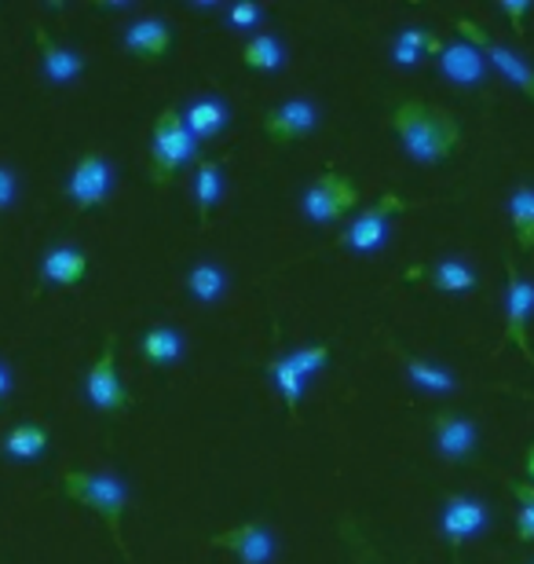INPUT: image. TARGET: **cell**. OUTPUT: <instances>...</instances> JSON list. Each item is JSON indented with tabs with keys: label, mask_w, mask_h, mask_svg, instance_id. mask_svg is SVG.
<instances>
[{
	"label": "cell",
	"mask_w": 534,
	"mask_h": 564,
	"mask_svg": "<svg viewBox=\"0 0 534 564\" xmlns=\"http://www.w3.org/2000/svg\"><path fill=\"white\" fill-rule=\"evenodd\" d=\"M286 359L293 367H297V375L304 381H312V378H319L326 364H329V348L326 345H301V348H290Z\"/></svg>",
	"instance_id": "cell-29"
},
{
	"label": "cell",
	"mask_w": 534,
	"mask_h": 564,
	"mask_svg": "<svg viewBox=\"0 0 534 564\" xmlns=\"http://www.w3.org/2000/svg\"><path fill=\"white\" fill-rule=\"evenodd\" d=\"M227 286H231V275L216 261H198L187 272V293H190V301H198V304H220Z\"/></svg>",
	"instance_id": "cell-24"
},
{
	"label": "cell",
	"mask_w": 534,
	"mask_h": 564,
	"mask_svg": "<svg viewBox=\"0 0 534 564\" xmlns=\"http://www.w3.org/2000/svg\"><path fill=\"white\" fill-rule=\"evenodd\" d=\"M323 121V110L312 104V99H286V104L271 107L268 118H264V132L275 143H293V140H304L319 129Z\"/></svg>",
	"instance_id": "cell-12"
},
{
	"label": "cell",
	"mask_w": 534,
	"mask_h": 564,
	"mask_svg": "<svg viewBox=\"0 0 534 564\" xmlns=\"http://www.w3.org/2000/svg\"><path fill=\"white\" fill-rule=\"evenodd\" d=\"M63 491H66V499H74L77 506H88V510H96L103 517L118 554L124 561H132L129 543H124V535H121L124 510H129V484H124L118 473H107V469H66Z\"/></svg>",
	"instance_id": "cell-2"
},
{
	"label": "cell",
	"mask_w": 534,
	"mask_h": 564,
	"mask_svg": "<svg viewBox=\"0 0 534 564\" xmlns=\"http://www.w3.org/2000/svg\"><path fill=\"white\" fill-rule=\"evenodd\" d=\"M179 115H184L187 129L195 132L198 143L216 140L227 126H231V107H227L220 96H198V99H190V104L179 110Z\"/></svg>",
	"instance_id": "cell-16"
},
{
	"label": "cell",
	"mask_w": 534,
	"mask_h": 564,
	"mask_svg": "<svg viewBox=\"0 0 534 564\" xmlns=\"http://www.w3.org/2000/svg\"><path fill=\"white\" fill-rule=\"evenodd\" d=\"M88 275V253H81L77 246H52L41 257V279L48 286H77Z\"/></svg>",
	"instance_id": "cell-17"
},
{
	"label": "cell",
	"mask_w": 534,
	"mask_h": 564,
	"mask_svg": "<svg viewBox=\"0 0 534 564\" xmlns=\"http://www.w3.org/2000/svg\"><path fill=\"white\" fill-rule=\"evenodd\" d=\"M432 286L439 293H450V297H461V293H472L480 286V275L465 257H439L432 264Z\"/></svg>",
	"instance_id": "cell-25"
},
{
	"label": "cell",
	"mask_w": 534,
	"mask_h": 564,
	"mask_svg": "<svg viewBox=\"0 0 534 564\" xmlns=\"http://www.w3.org/2000/svg\"><path fill=\"white\" fill-rule=\"evenodd\" d=\"M140 352L151 367H176L187 352V341L176 326L154 323V326H146L140 337Z\"/></svg>",
	"instance_id": "cell-18"
},
{
	"label": "cell",
	"mask_w": 534,
	"mask_h": 564,
	"mask_svg": "<svg viewBox=\"0 0 534 564\" xmlns=\"http://www.w3.org/2000/svg\"><path fill=\"white\" fill-rule=\"evenodd\" d=\"M48 444H52L48 429L37 422H22L4 433V440H0V455L11 462H37L44 451H48Z\"/></svg>",
	"instance_id": "cell-23"
},
{
	"label": "cell",
	"mask_w": 534,
	"mask_h": 564,
	"mask_svg": "<svg viewBox=\"0 0 534 564\" xmlns=\"http://www.w3.org/2000/svg\"><path fill=\"white\" fill-rule=\"evenodd\" d=\"M527 477L534 480V444H531V451H527Z\"/></svg>",
	"instance_id": "cell-35"
},
{
	"label": "cell",
	"mask_w": 534,
	"mask_h": 564,
	"mask_svg": "<svg viewBox=\"0 0 534 564\" xmlns=\"http://www.w3.org/2000/svg\"><path fill=\"white\" fill-rule=\"evenodd\" d=\"M392 129L400 137L403 151L417 165H439L461 147V126L450 110L432 107L425 99H406L395 107Z\"/></svg>",
	"instance_id": "cell-1"
},
{
	"label": "cell",
	"mask_w": 534,
	"mask_h": 564,
	"mask_svg": "<svg viewBox=\"0 0 534 564\" xmlns=\"http://www.w3.org/2000/svg\"><path fill=\"white\" fill-rule=\"evenodd\" d=\"M190 195H195L198 220L209 224L216 202L224 198V165L216 162V158H201V162H195V173H190Z\"/></svg>",
	"instance_id": "cell-21"
},
{
	"label": "cell",
	"mask_w": 534,
	"mask_h": 564,
	"mask_svg": "<svg viewBox=\"0 0 534 564\" xmlns=\"http://www.w3.org/2000/svg\"><path fill=\"white\" fill-rule=\"evenodd\" d=\"M454 26H458L461 41H469L472 48H480V52H483L487 66H494V70L502 74L509 85L520 88V93H524V96L531 99V104H534V66L524 59V55L513 52V48H509V44H502V41L487 37V30L476 26L472 19H454Z\"/></svg>",
	"instance_id": "cell-6"
},
{
	"label": "cell",
	"mask_w": 534,
	"mask_h": 564,
	"mask_svg": "<svg viewBox=\"0 0 534 564\" xmlns=\"http://www.w3.org/2000/svg\"><path fill=\"white\" fill-rule=\"evenodd\" d=\"M403 209H411V202H403L400 195H392L389 191V195H381L373 206H367L356 220L348 224L345 235L337 239V246L348 253H359V257L384 250V242H389V235H392V217Z\"/></svg>",
	"instance_id": "cell-4"
},
{
	"label": "cell",
	"mask_w": 534,
	"mask_h": 564,
	"mask_svg": "<svg viewBox=\"0 0 534 564\" xmlns=\"http://www.w3.org/2000/svg\"><path fill=\"white\" fill-rule=\"evenodd\" d=\"M113 187H118V169L96 151L77 158L70 176H66V198H70L74 209H81V213H92L103 206V202L113 195Z\"/></svg>",
	"instance_id": "cell-7"
},
{
	"label": "cell",
	"mask_w": 534,
	"mask_h": 564,
	"mask_svg": "<svg viewBox=\"0 0 534 564\" xmlns=\"http://www.w3.org/2000/svg\"><path fill=\"white\" fill-rule=\"evenodd\" d=\"M212 546L235 554L242 564H271L279 554L275 532H271L268 524H260V521H246L238 528H227V532L212 535Z\"/></svg>",
	"instance_id": "cell-11"
},
{
	"label": "cell",
	"mask_w": 534,
	"mask_h": 564,
	"mask_svg": "<svg viewBox=\"0 0 534 564\" xmlns=\"http://www.w3.org/2000/svg\"><path fill=\"white\" fill-rule=\"evenodd\" d=\"M41 74L59 88L74 85L85 74V55L70 44H52L48 37H41Z\"/></svg>",
	"instance_id": "cell-19"
},
{
	"label": "cell",
	"mask_w": 534,
	"mask_h": 564,
	"mask_svg": "<svg viewBox=\"0 0 534 564\" xmlns=\"http://www.w3.org/2000/svg\"><path fill=\"white\" fill-rule=\"evenodd\" d=\"M439 52H443V41L425 26H403L392 41V63L403 66V70H414L425 55H439Z\"/></svg>",
	"instance_id": "cell-22"
},
{
	"label": "cell",
	"mask_w": 534,
	"mask_h": 564,
	"mask_svg": "<svg viewBox=\"0 0 534 564\" xmlns=\"http://www.w3.org/2000/svg\"><path fill=\"white\" fill-rule=\"evenodd\" d=\"M268 375H271V381H275V389H279L282 403H286V411L293 414V419H297V414H301V400H304V389H308V381H304V378L297 375V367H293L286 356L271 359Z\"/></svg>",
	"instance_id": "cell-28"
},
{
	"label": "cell",
	"mask_w": 534,
	"mask_h": 564,
	"mask_svg": "<svg viewBox=\"0 0 534 564\" xmlns=\"http://www.w3.org/2000/svg\"><path fill=\"white\" fill-rule=\"evenodd\" d=\"M516 499H520L516 535L524 539V543H534V488L531 484H516Z\"/></svg>",
	"instance_id": "cell-31"
},
{
	"label": "cell",
	"mask_w": 534,
	"mask_h": 564,
	"mask_svg": "<svg viewBox=\"0 0 534 564\" xmlns=\"http://www.w3.org/2000/svg\"><path fill=\"white\" fill-rule=\"evenodd\" d=\"M286 59H290L286 44H282L275 33H264V30L253 33L242 52V63L249 70H260V74H279L282 66H286Z\"/></svg>",
	"instance_id": "cell-26"
},
{
	"label": "cell",
	"mask_w": 534,
	"mask_h": 564,
	"mask_svg": "<svg viewBox=\"0 0 534 564\" xmlns=\"http://www.w3.org/2000/svg\"><path fill=\"white\" fill-rule=\"evenodd\" d=\"M198 158V140L195 132L187 129L184 115L176 107H165L157 115L154 129H151V176L154 184H168L179 169L190 165Z\"/></svg>",
	"instance_id": "cell-3"
},
{
	"label": "cell",
	"mask_w": 534,
	"mask_h": 564,
	"mask_svg": "<svg viewBox=\"0 0 534 564\" xmlns=\"http://www.w3.org/2000/svg\"><path fill=\"white\" fill-rule=\"evenodd\" d=\"M359 206V187L345 173H323L301 195V213L315 228H334Z\"/></svg>",
	"instance_id": "cell-5"
},
{
	"label": "cell",
	"mask_w": 534,
	"mask_h": 564,
	"mask_svg": "<svg viewBox=\"0 0 534 564\" xmlns=\"http://www.w3.org/2000/svg\"><path fill=\"white\" fill-rule=\"evenodd\" d=\"M498 11L513 19V26L520 30V22H524V15L531 11V4H527V0H502V4H498Z\"/></svg>",
	"instance_id": "cell-33"
},
{
	"label": "cell",
	"mask_w": 534,
	"mask_h": 564,
	"mask_svg": "<svg viewBox=\"0 0 534 564\" xmlns=\"http://www.w3.org/2000/svg\"><path fill=\"white\" fill-rule=\"evenodd\" d=\"M487 59L480 48H472L469 41H454V44H443L439 52V74L447 77L450 85H461V88H476L487 82Z\"/></svg>",
	"instance_id": "cell-14"
},
{
	"label": "cell",
	"mask_w": 534,
	"mask_h": 564,
	"mask_svg": "<svg viewBox=\"0 0 534 564\" xmlns=\"http://www.w3.org/2000/svg\"><path fill=\"white\" fill-rule=\"evenodd\" d=\"M227 26H231L235 33H260V26H264L268 11L260 4H249V0H242V4H231L227 8Z\"/></svg>",
	"instance_id": "cell-30"
},
{
	"label": "cell",
	"mask_w": 534,
	"mask_h": 564,
	"mask_svg": "<svg viewBox=\"0 0 534 564\" xmlns=\"http://www.w3.org/2000/svg\"><path fill=\"white\" fill-rule=\"evenodd\" d=\"M487 524H491V510H487L480 499H472V495H450V499L443 502L439 528L450 550H461L469 539L483 535Z\"/></svg>",
	"instance_id": "cell-10"
},
{
	"label": "cell",
	"mask_w": 534,
	"mask_h": 564,
	"mask_svg": "<svg viewBox=\"0 0 534 564\" xmlns=\"http://www.w3.org/2000/svg\"><path fill=\"white\" fill-rule=\"evenodd\" d=\"M85 400L92 403L99 414H121L129 408V392H124V381L118 375V341L113 334H107L103 352L85 375Z\"/></svg>",
	"instance_id": "cell-8"
},
{
	"label": "cell",
	"mask_w": 534,
	"mask_h": 564,
	"mask_svg": "<svg viewBox=\"0 0 534 564\" xmlns=\"http://www.w3.org/2000/svg\"><path fill=\"white\" fill-rule=\"evenodd\" d=\"M15 202H19V176H15V169L0 162V217L11 213Z\"/></svg>",
	"instance_id": "cell-32"
},
{
	"label": "cell",
	"mask_w": 534,
	"mask_h": 564,
	"mask_svg": "<svg viewBox=\"0 0 534 564\" xmlns=\"http://www.w3.org/2000/svg\"><path fill=\"white\" fill-rule=\"evenodd\" d=\"M11 389H15V378H11L8 364H4V359H0V403H4V400L11 397Z\"/></svg>",
	"instance_id": "cell-34"
},
{
	"label": "cell",
	"mask_w": 534,
	"mask_h": 564,
	"mask_svg": "<svg viewBox=\"0 0 534 564\" xmlns=\"http://www.w3.org/2000/svg\"><path fill=\"white\" fill-rule=\"evenodd\" d=\"M509 224H513L516 246L524 253L534 250V187L520 184L513 195H509Z\"/></svg>",
	"instance_id": "cell-27"
},
{
	"label": "cell",
	"mask_w": 534,
	"mask_h": 564,
	"mask_svg": "<svg viewBox=\"0 0 534 564\" xmlns=\"http://www.w3.org/2000/svg\"><path fill=\"white\" fill-rule=\"evenodd\" d=\"M403 375L414 389L428 392V397H454L458 392V375L422 356H403Z\"/></svg>",
	"instance_id": "cell-20"
},
{
	"label": "cell",
	"mask_w": 534,
	"mask_h": 564,
	"mask_svg": "<svg viewBox=\"0 0 534 564\" xmlns=\"http://www.w3.org/2000/svg\"><path fill=\"white\" fill-rule=\"evenodd\" d=\"M531 315H534V282L516 272V264H505V341H513L524 359L534 367L531 352Z\"/></svg>",
	"instance_id": "cell-9"
},
{
	"label": "cell",
	"mask_w": 534,
	"mask_h": 564,
	"mask_svg": "<svg viewBox=\"0 0 534 564\" xmlns=\"http://www.w3.org/2000/svg\"><path fill=\"white\" fill-rule=\"evenodd\" d=\"M432 440H436L439 458L447 462H465L480 444V429L465 414H436L432 422Z\"/></svg>",
	"instance_id": "cell-13"
},
{
	"label": "cell",
	"mask_w": 534,
	"mask_h": 564,
	"mask_svg": "<svg viewBox=\"0 0 534 564\" xmlns=\"http://www.w3.org/2000/svg\"><path fill=\"white\" fill-rule=\"evenodd\" d=\"M121 41H124V48L132 55H140V59H162L168 52V44H173V30H168L165 19L146 15V19L129 22L121 33Z\"/></svg>",
	"instance_id": "cell-15"
}]
</instances>
